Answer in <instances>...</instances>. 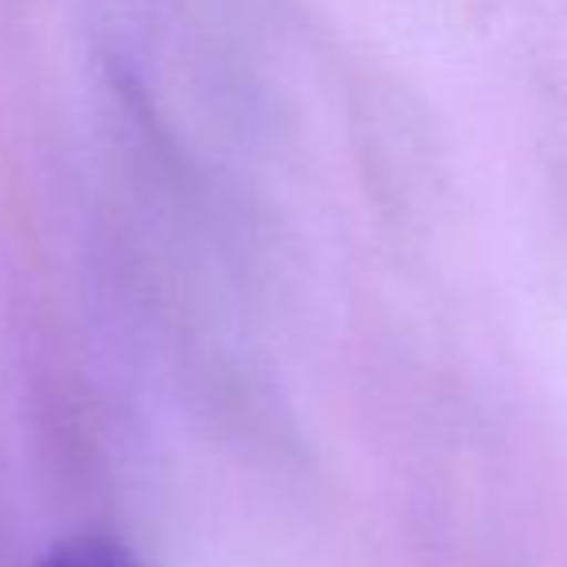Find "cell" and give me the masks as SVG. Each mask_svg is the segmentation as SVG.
<instances>
[{
  "label": "cell",
  "instance_id": "obj_1",
  "mask_svg": "<svg viewBox=\"0 0 567 567\" xmlns=\"http://www.w3.org/2000/svg\"><path fill=\"white\" fill-rule=\"evenodd\" d=\"M40 567H144V564L128 548L105 540V536H82V540L59 544Z\"/></svg>",
  "mask_w": 567,
  "mask_h": 567
}]
</instances>
